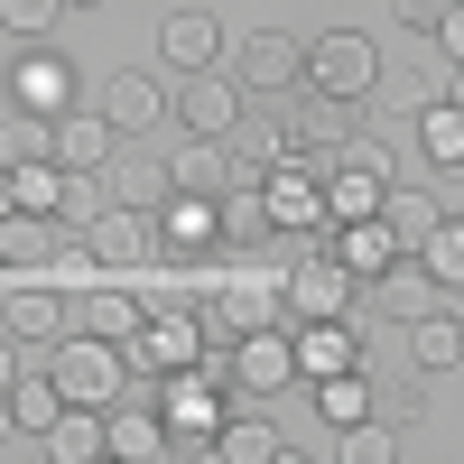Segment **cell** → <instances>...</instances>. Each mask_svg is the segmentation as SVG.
Masks as SVG:
<instances>
[{
	"label": "cell",
	"mask_w": 464,
	"mask_h": 464,
	"mask_svg": "<svg viewBox=\"0 0 464 464\" xmlns=\"http://www.w3.org/2000/svg\"><path fill=\"white\" fill-rule=\"evenodd\" d=\"M0 325H10V343H28V353H56L65 343V288L47 279V269H37V279H10Z\"/></svg>",
	"instance_id": "14"
},
{
	"label": "cell",
	"mask_w": 464,
	"mask_h": 464,
	"mask_svg": "<svg viewBox=\"0 0 464 464\" xmlns=\"http://www.w3.org/2000/svg\"><path fill=\"white\" fill-rule=\"evenodd\" d=\"M111 455H121V464H159V455H177L159 400H121V409H111Z\"/></svg>",
	"instance_id": "24"
},
{
	"label": "cell",
	"mask_w": 464,
	"mask_h": 464,
	"mask_svg": "<svg viewBox=\"0 0 464 464\" xmlns=\"http://www.w3.org/2000/svg\"><path fill=\"white\" fill-rule=\"evenodd\" d=\"M455 102H464V65H455Z\"/></svg>",
	"instance_id": "41"
},
{
	"label": "cell",
	"mask_w": 464,
	"mask_h": 464,
	"mask_svg": "<svg viewBox=\"0 0 464 464\" xmlns=\"http://www.w3.org/2000/svg\"><path fill=\"white\" fill-rule=\"evenodd\" d=\"M418 159H428V168H464V102L446 93V102H418Z\"/></svg>",
	"instance_id": "31"
},
{
	"label": "cell",
	"mask_w": 464,
	"mask_h": 464,
	"mask_svg": "<svg viewBox=\"0 0 464 464\" xmlns=\"http://www.w3.org/2000/svg\"><path fill=\"white\" fill-rule=\"evenodd\" d=\"M232 409H242V391H223L205 372H168L159 381V418H168L177 455H214V437L232 428Z\"/></svg>",
	"instance_id": "3"
},
{
	"label": "cell",
	"mask_w": 464,
	"mask_h": 464,
	"mask_svg": "<svg viewBox=\"0 0 464 464\" xmlns=\"http://www.w3.org/2000/svg\"><path fill=\"white\" fill-rule=\"evenodd\" d=\"M205 334H214V316H149L121 353H130L140 381H168V372H196L205 362Z\"/></svg>",
	"instance_id": "11"
},
{
	"label": "cell",
	"mask_w": 464,
	"mask_h": 464,
	"mask_svg": "<svg viewBox=\"0 0 464 464\" xmlns=\"http://www.w3.org/2000/svg\"><path fill=\"white\" fill-rule=\"evenodd\" d=\"M47 372L65 381V400H74V409H121V391L140 381L121 343H111V334H84V325H74L56 353H47Z\"/></svg>",
	"instance_id": "2"
},
{
	"label": "cell",
	"mask_w": 464,
	"mask_h": 464,
	"mask_svg": "<svg viewBox=\"0 0 464 464\" xmlns=\"http://www.w3.org/2000/svg\"><path fill=\"white\" fill-rule=\"evenodd\" d=\"M381 214H391V232H400V242L418 251V242H428V232L455 214V205L437 196V186H391V196H381Z\"/></svg>",
	"instance_id": "34"
},
{
	"label": "cell",
	"mask_w": 464,
	"mask_h": 464,
	"mask_svg": "<svg viewBox=\"0 0 464 464\" xmlns=\"http://www.w3.org/2000/svg\"><path fill=\"white\" fill-rule=\"evenodd\" d=\"M205 316H214V334H260V325H297V316H288V269H279V260H260V251H251V260H232Z\"/></svg>",
	"instance_id": "1"
},
{
	"label": "cell",
	"mask_w": 464,
	"mask_h": 464,
	"mask_svg": "<svg viewBox=\"0 0 464 464\" xmlns=\"http://www.w3.org/2000/svg\"><path fill=\"white\" fill-rule=\"evenodd\" d=\"M381 196H391V177H381V168H362V159H334V168H325V205H334V223L381 214Z\"/></svg>",
	"instance_id": "28"
},
{
	"label": "cell",
	"mask_w": 464,
	"mask_h": 464,
	"mask_svg": "<svg viewBox=\"0 0 464 464\" xmlns=\"http://www.w3.org/2000/svg\"><path fill=\"white\" fill-rule=\"evenodd\" d=\"M353 111H362V102H334V93H297V102H288V149H297L306 168H334L343 149L362 140V130H353Z\"/></svg>",
	"instance_id": "12"
},
{
	"label": "cell",
	"mask_w": 464,
	"mask_h": 464,
	"mask_svg": "<svg viewBox=\"0 0 464 464\" xmlns=\"http://www.w3.org/2000/svg\"><path fill=\"white\" fill-rule=\"evenodd\" d=\"M232 372H242L251 400H279L297 381V334L288 325H260V334H232Z\"/></svg>",
	"instance_id": "16"
},
{
	"label": "cell",
	"mask_w": 464,
	"mask_h": 464,
	"mask_svg": "<svg viewBox=\"0 0 464 464\" xmlns=\"http://www.w3.org/2000/svg\"><path fill=\"white\" fill-rule=\"evenodd\" d=\"M65 10H111V0H65Z\"/></svg>",
	"instance_id": "40"
},
{
	"label": "cell",
	"mask_w": 464,
	"mask_h": 464,
	"mask_svg": "<svg viewBox=\"0 0 464 464\" xmlns=\"http://www.w3.org/2000/svg\"><path fill=\"white\" fill-rule=\"evenodd\" d=\"M232 47H223V19L214 10H168L159 19V65H177V74H196V65H223Z\"/></svg>",
	"instance_id": "19"
},
{
	"label": "cell",
	"mask_w": 464,
	"mask_h": 464,
	"mask_svg": "<svg viewBox=\"0 0 464 464\" xmlns=\"http://www.w3.org/2000/svg\"><path fill=\"white\" fill-rule=\"evenodd\" d=\"M65 0H0V28H10V47H37V37H56Z\"/></svg>",
	"instance_id": "37"
},
{
	"label": "cell",
	"mask_w": 464,
	"mask_h": 464,
	"mask_svg": "<svg viewBox=\"0 0 464 464\" xmlns=\"http://www.w3.org/2000/svg\"><path fill=\"white\" fill-rule=\"evenodd\" d=\"M111 159H121L111 111H102V102H74L65 121H56V168H74V177H111Z\"/></svg>",
	"instance_id": "18"
},
{
	"label": "cell",
	"mask_w": 464,
	"mask_h": 464,
	"mask_svg": "<svg viewBox=\"0 0 464 464\" xmlns=\"http://www.w3.org/2000/svg\"><path fill=\"white\" fill-rule=\"evenodd\" d=\"M232 74H242L251 93H306V37L297 28H251L242 47H232Z\"/></svg>",
	"instance_id": "10"
},
{
	"label": "cell",
	"mask_w": 464,
	"mask_h": 464,
	"mask_svg": "<svg viewBox=\"0 0 464 464\" xmlns=\"http://www.w3.org/2000/svg\"><path fill=\"white\" fill-rule=\"evenodd\" d=\"M93 102L111 111V130H121V140H149V130L177 121V84H168V74H149V65H121Z\"/></svg>",
	"instance_id": "9"
},
{
	"label": "cell",
	"mask_w": 464,
	"mask_h": 464,
	"mask_svg": "<svg viewBox=\"0 0 464 464\" xmlns=\"http://www.w3.org/2000/svg\"><path fill=\"white\" fill-rule=\"evenodd\" d=\"M409 334V362L418 372H455L464 362V306H428L418 325H400Z\"/></svg>",
	"instance_id": "27"
},
{
	"label": "cell",
	"mask_w": 464,
	"mask_h": 464,
	"mask_svg": "<svg viewBox=\"0 0 464 464\" xmlns=\"http://www.w3.org/2000/svg\"><path fill=\"white\" fill-rule=\"evenodd\" d=\"M325 251L343 269H362V279H381L391 260H409V242L391 232V214H362V223H325Z\"/></svg>",
	"instance_id": "20"
},
{
	"label": "cell",
	"mask_w": 464,
	"mask_h": 464,
	"mask_svg": "<svg viewBox=\"0 0 464 464\" xmlns=\"http://www.w3.org/2000/svg\"><path fill=\"white\" fill-rule=\"evenodd\" d=\"M437 56H446V65H464V0L446 10V28H437Z\"/></svg>",
	"instance_id": "39"
},
{
	"label": "cell",
	"mask_w": 464,
	"mask_h": 464,
	"mask_svg": "<svg viewBox=\"0 0 464 464\" xmlns=\"http://www.w3.org/2000/svg\"><path fill=\"white\" fill-rule=\"evenodd\" d=\"M362 316H306L297 325V381H334V372H362Z\"/></svg>",
	"instance_id": "15"
},
{
	"label": "cell",
	"mask_w": 464,
	"mask_h": 464,
	"mask_svg": "<svg viewBox=\"0 0 464 464\" xmlns=\"http://www.w3.org/2000/svg\"><path fill=\"white\" fill-rule=\"evenodd\" d=\"M269 214H279L288 242H325V223H334V205H325V168L279 159V168H269Z\"/></svg>",
	"instance_id": "13"
},
{
	"label": "cell",
	"mask_w": 464,
	"mask_h": 464,
	"mask_svg": "<svg viewBox=\"0 0 464 464\" xmlns=\"http://www.w3.org/2000/svg\"><path fill=\"white\" fill-rule=\"evenodd\" d=\"M214 455H223V464H279L288 437L269 428V418H251V391H242V409H232V428L214 437Z\"/></svg>",
	"instance_id": "32"
},
{
	"label": "cell",
	"mask_w": 464,
	"mask_h": 464,
	"mask_svg": "<svg viewBox=\"0 0 464 464\" xmlns=\"http://www.w3.org/2000/svg\"><path fill=\"white\" fill-rule=\"evenodd\" d=\"M269 232H279V214H269V186H260V177H232V186H223V242H232V260H251Z\"/></svg>",
	"instance_id": "22"
},
{
	"label": "cell",
	"mask_w": 464,
	"mask_h": 464,
	"mask_svg": "<svg viewBox=\"0 0 464 464\" xmlns=\"http://www.w3.org/2000/svg\"><path fill=\"white\" fill-rule=\"evenodd\" d=\"M306 391H316V418H325V437L362 428V418L381 409V391H372V362H362V372H334V381H306Z\"/></svg>",
	"instance_id": "26"
},
{
	"label": "cell",
	"mask_w": 464,
	"mask_h": 464,
	"mask_svg": "<svg viewBox=\"0 0 464 464\" xmlns=\"http://www.w3.org/2000/svg\"><path fill=\"white\" fill-rule=\"evenodd\" d=\"M168 168H177V186H196V196H223V186L242 177L232 168V140H196V130H186V149H168Z\"/></svg>",
	"instance_id": "30"
},
{
	"label": "cell",
	"mask_w": 464,
	"mask_h": 464,
	"mask_svg": "<svg viewBox=\"0 0 464 464\" xmlns=\"http://www.w3.org/2000/svg\"><path fill=\"white\" fill-rule=\"evenodd\" d=\"M251 121V84L232 65H196V74H177V130H196V140H232Z\"/></svg>",
	"instance_id": "8"
},
{
	"label": "cell",
	"mask_w": 464,
	"mask_h": 464,
	"mask_svg": "<svg viewBox=\"0 0 464 464\" xmlns=\"http://www.w3.org/2000/svg\"><path fill=\"white\" fill-rule=\"evenodd\" d=\"M65 196H74V168H56V159H19L10 168V205L19 214H65Z\"/></svg>",
	"instance_id": "33"
},
{
	"label": "cell",
	"mask_w": 464,
	"mask_h": 464,
	"mask_svg": "<svg viewBox=\"0 0 464 464\" xmlns=\"http://www.w3.org/2000/svg\"><path fill=\"white\" fill-rule=\"evenodd\" d=\"M168 196H177V168H168V159H149V149H121V159H111V205L159 214Z\"/></svg>",
	"instance_id": "25"
},
{
	"label": "cell",
	"mask_w": 464,
	"mask_h": 464,
	"mask_svg": "<svg viewBox=\"0 0 464 464\" xmlns=\"http://www.w3.org/2000/svg\"><path fill=\"white\" fill-rule=\"evenodd\" d=\"M47 455L56 464H102L111 455V409H65L47 428Z\"/></svg>",
	"instance_id": "29"
},
{
	"label": "cell",
	"mask_w": 464,
	"mask_h": 464,
	"mask_svg": "<svg viewBox=\"0 0 464 464\" xmlns=\"http://www.w3.org/2000/svg\"><path fill=\"white\" fill-rule=\"evenodd\" d=\"M418 260H428V279L446 288V306H464V214H446L428 242H418Z\"/></svg>",
	"instance_id": "36"
},
{
	"label": "cell",
	"mask_w": 464,
	"mask_h": 464,
	"mask_svg": "<svg viewBox=\"0 0 464 464\" xmlns=\"http://www.w3.org/2000/svg\"><path fill=\"white\" fill-rule=\"evenodd\" d=\"M56 232H65L56 214H19L10 205L0 214V269H10V279H37V269L56 260Z\"/></svg>",
	"instance_id": "23"
},
{
	"label": "cell",
	"mask_w": 464,
	"mask_h": 464,
	"mask_svg": "<svg viewBox=\"0 0 464 464\" xmlns=\"http://www.w3.org/2000/svg\"><path fill=\"white\" fill-rule=\"evenodd\" d=\"M74 325H84V334H111V343H130V334L149 325V297H140L130 279H102V288L74 297Z\"/></svg>",
	"instance_id": "21"
},
{
	"label": "cell",
	"mask_w": 464,
	"mask_h": 464,
	"mask_svg": "<svg viewBox=\"0 0 464 464\" xmlns=\"http://www.w3.org/2000/svg\"><path fill=\"white\" fill-rule=\"evenodd\" d=\"M149 242H159V260H232V242H223V196L177 186V196L149 214Z\"/></svg>",
	"instance_id": "6"
},
{
	"label": "cell",
	"mask_w": 464,
	"mask_h": 464,
	"mask_svg": "<svg viewBox=\"0 0 464 464\" xmlns=\"http://www.w3.org/2000/svg\"><path fill=\"white\" fill-rule=\"evenodd\" d=\"M84 102V74L56 37H37V47H10V111H37V121H65V111Z\"/></svg>",
	"instance_id": "4"
},
{
	"label": "cell",
	"mask_w": 464,
	"mask_h": 464,
	"mask_svg": "<svg viewBox=\"0 0 464 464\" xmlns=\"http://www.w3.org/2000/svg\"><path fill=\"white\" fill-rule=\"evenodd\" d=\"M334 455H343V464H400V455H409V428L372 409L362 428H343V437H334Z\"/></svg>",
	"instance_id": "35"
},
{
	"label": "cell",
	"mask_w": 464,
	"mask_h": 464,
	"mask_svg": "<svg viewBox=\"0 0 464 464\" xmlns=\"http://www.w3.org/2000/svg\"><path fill=\"white\" fill-rule=\"evenodd\" d=\"M362 306H372L381 325H418V316H428V306H446V288L428 279V260L409 251V260H391V269H381V279L362 288Z\"/></svg>",
	"instance_id": "17"
},
{
	"label": "cell",
	"mask_w": 464,
	"mask_h": 464,
	"mask_svg": "<svg viewBox=\"0 0 464 464\" xmlns=\"http://www.w3.org/2000/svg\"><path fill=\"white\" fill-rule=\"evenodd\" d=\"M306 93L372 102V93H381V47H372L362 28H325V37H306Z\"/></svg>",
	"instance_id": "5"
},
{
	"label": "cell",
	"mask_w": 464,
	"mask_h": 464,
	"mask_svg": "<svg viewBox=\"0 0 464 464\" xmlns=\"http://www.w3.org/2000/svg\"><path fill=\"white\" fill-rule=\"evenodd\" d=\"M362 269H343L325 242H306L297 260H288V316L306 325V316H362Z\"/></svg>",
	"instance_id": "7"
},
{
	"label": "cell",
	"mask_w": 464,
	"mask_h": 464,
	"mask_svg": "<svg viewBox=\"0 0 464 464\" xmlns=\"http://www.w3.org/2000/svg\"><path fill=\"white\" fill-rule=\"evenodd\" d=\"M446 10H455V0H391V19H400L409 37H437V28H446Z\"/></svg>",
	"instance_id": "38"
}]
</instances>
